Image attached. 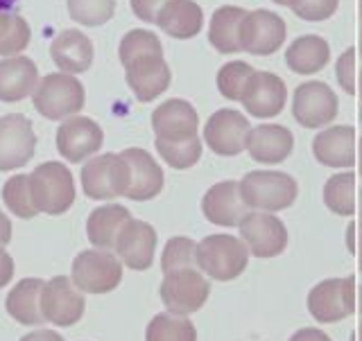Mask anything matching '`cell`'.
I'll use <instances>...</instances> for the list:
<instances>
[{
  "instance_id": "cell-42",
  "label": "cell",
  "mask_w": 362,
  "mask_h": 341,
  "mask_svg": "<svg viewBox=\"0 0 362 341\" xmlns=\"http://www.w3.org/2000/svg\"><path fill=\"white\" fill-rule=\"evenodd\" d=\"M344 244L349 249L351 258L356 260L358 269L362 271V217L354 220L344 231Z\"/></svg>"
},
{
  "instance_id": "cell-17",
  "label": "cell",
  "mask_w": 362,
  "mask_h": 341,
  "mask_svg": "<svg viewBox=\"0 0 362 341\" xmlns=\"http://www.w3.org/2000/svg\"><path fill=\"white\" fill-rule=\"evenodd\" d=\"M240 104L252 118H276L288 104V86L276 73L256 71L245 88Z\"/></svg>"
},
{
  "instance_id": "cell-21",
  "label": "cell",
  "mask_w": 362,
  "mask_h": 341,
  "mask_svg": "<svg viewBox=\"0 0 362 341\" xmlns=\"http://www.w3.org/2000/svg\"><path fill=\"white\" fill-rule=\"evenodd\" d=\"M156 244L158 235L154 226L145 220H132L118 235L116 251L113 253L120 258V263L127 269L145 271L154 263Z\"/></svg>"
},
{
  "instance_id": "cell-33",
  "label": "cell",
  "mask_w": 362,
  "mask_h": 341,
  "mask_svg": "<svg viewBox=\"0 0 362 341\" xmlns=\"http://www.w3.org/2000/svg\"><path fill=\"white\" fill-rule=\"evenodd\" d=\"M32 32L28 20L21 14L11 11H0V56H16L30 45Z\"/></svg>"
},
{
  "instance_id": "cell-52",
  "label": "cell",
  "mask_w": 362,
  "mask_h": 341,
  "mask_svg": "<svg viewBox=\"0 0 362 341\" xmlns=\"http://www.w3.org/2000/svg\"><path fill=\"white\" fill-rule=\"evenodd\" d=\"M360 30H362V0H360Z\"/></svg>"
},
{
  "instance_id": "cell-47",
  "label": "cell",
  "mask_w": 362,
  "mask_h": 341,
  "mask_svg": "<svg viewBox=\"0 0 362 341\" xmlns=\"http://www.w3.org/2000/svg\"><path fill=\"white\" fill-rule=\"evenodd\" d=\"M11 242V222L5 215V210L0 208V246H5Z\"/></svg>"
},
{
  "instance_id": "cell-37",
  "label": "cell",
  "mask_w": 362,
  "mask_h": 341,
  "mask_svg": "<svg viewBox=\"0 0 362 341\" xmlns=\"http://www.w3.org/2000/svg\"><path fill=\"white\" fill-rule=\"evenodd\" d=\"M156 154L163 158V163L170 165L173 169H190L199 163L202 152H204V143L197 136L192 140L184 143H168V140H154Z\"/></svg>"
},
{
  "instance_id": "cell-22",
  "label": "cell",
  "mask_w": 362,
  "mask_h": 341,
  "mask_svg": "<svg viewBox=\"0 0 362 341\" xmlns=\"http://www.w3.org/2000/svg\"><path fill=\"white\" fill-rule=\"evenodd\" d=\"M294 152V133L276 122L256 124L249 131L247 154L260 165H279Z\"/></svg>"
},
{
  "instance_id": "cell-19",
  "label": "cell",
  "mask_w": 362,
  "mask_h": 341,
  "mask_svg": "<svg viewBox=\"0 0 362 341\" xmlns=\"http://www.w3.org/2000/svg\"><path fill=\"white\" fill-rule=\"evenodd\" d=\"M202 213L213 226L238 229V224L249 213L240 195V184L233 179H226L211 186L202 197Z\"/></svg>"
},
{
  "instance_id": "cell-46",
  "label": "cell",
  "mask_w": 362,
  "mask_h": 341,
  "mask_svg": "<svg viewBox=\"0 0 362 341\" xmlns=\"http://www.w3.org/2000/svg\"><path fill=\"white\" fill-rule=\"evenodd\" d=\"M21 341H64V337L57 330H50V328H34L32 333L23 335Z\"/></svg>"
},
{
  "instance_id": "cell-5",
  "label": "cell",
  "mask_w": 362,
  "mask_h": 341,
  "mask_svg": "<svg viewBox=\"0 0 362 341\" xmlns=\"http://www.w3.org/2000/svg\"><path fill=\"white\" fill-rule=\"evenodd\" d=\"M305 308L317 323L331 325L354 316L358 310V282L354 276L320 280L308 292Z\"/></svg>"
},
{
  "instance_id": "cell-41",
  "label": "cell",
  "mask_w": 362,
  "mask_h": 341,
  "mask_svg": "<svg viewBox=\"0 0 362 341\" xmlns=\"http://www.w3.org/2000/svg\"><path fill=\"white\" fill-rule=\"evenodd\" d=\"M339 0H290V9L297 14L301 20L308 23H322L331 18L337 11Z\"/></svg>"
},
{
  "instance_id": "cell-23",
  "label": "cell",
  "mask_w": 362,
  "mask_h": 341,
  "mask_svg": "<svg viewBox=\"0 0 362 341\" xmlns=\"http://www.w3.org/2000/svg\"><path fill=\"white\" fill-rule=\"evenodd\" d=\"M132 169V186L127 190V199L132 201H150L163 192L165 174L156 158L141 147H127L120 152Z\"/></svg>"
},
{
  "instance_id": "cell-6",
  "label": "cell",
  "mask_w": 362,
  "mask_h": 341,
  "mask_svg": "<svg viewBox=\"0 0 362 341\" xmlns=\"http://www.w3.org/2000/svg\"><path fill=\"white\" fill-rule=\"evenodd\" d=\"M82 190L93 201H113L127 195L132 169L122 154H98L82 167Z\"/></svg>"
},
{
  "instance_id": "cell-39",
  "label": "cell",
  "mask_w": 362,
  "mask_h": 341,
  "mask_svg": "<svg viewBox=\"0 0 362 341\" xmlns=\"http://www.w3.org/2000/svg\"><path fill=\"white\" fill-rule=\"evenodd\" d=\"M195 256H197V242L188 235H175L170 237L163 246L161 253V271L173 274L179 269H190L195 267Z\"/></svg>"
},
{
  "instance_id": "cell-32",
  "label": "cell",
  "mask_w": 362,
  "mask_h": 341,
  "mask_svg": "<svg viewBox=\"0 0 362 341\" xmlns=\"http://www.w3.org/2000/svg\"><path fill=\"white\" fill-rule=\"evenodd\" d=\"M197 337L195 323L173 312L154 314L145 328V341H197Z\"/></svg>"
},
{
  "instance_id": "cell-50",
  "label": "cell",
  "mask_w": 362,
  "mask_h": 341,
  "mask_svg": "<svg viewBox=\"0 0 362 341\" xmlns=\"http://www.w3.org/2000/svg\"><path fill=\"white\" fill-rule=\"evenodd\" d=\"M358 97L362 102V68H360V73H358Z\"/></svg>"
},
{
  "instance_id": "cell-25",
  "label": "cell",
  "mask_w": 362,
  "mask_h": 341,
  "mask_svg": "<svg viewBox=\"0 0 362 341\" xmlns=\"http://www.w3.org/2000/svg\"><path fill=\"white\" fill-rule=\"evenodd\" d=\"M132 220L134 217L129 208L116 201L102 203V206L93 208L86 220V237L90 246L102 249V251H116L118 235Z\"/></svg>"
},
{
  "instance_id": "cell-10",
  "label": "cell",
  "mask_w": 362,
  "mask_h": 341,
  "mask_svg": "<svg viewBox=\"0 0 362 341\" xmlns=\"http://www.w3.org/2000/svg\"><path fill=\"white\" fill-rule=\"evenodd\" d=\"M339 100L326 82L310 79L294 88L292 116L303 129H326L337 118Z\"/></svg>"
},
{
  "instance_id": "cell-3",
  "label": "cell",
  "mask_w": 362,
  "mask_h": 341,
  "mask_svg": "<svg viewBox=\"0 0 362 341\" xmlns=\"http://www.w3.org/2000/svg\"><path fill=\"white\" fill-rule=\"evenodd\" d=\"M30 192L34 208L43 215H64L73 208L77 188L66 163L45 161L30 172Z\"/></svg>"
},
{
  "instance_id": "cell-4",
  "label": "cell",
  "mask_w": 362,
  "mask_h": 341,
  "mask_svg": "<svg viewBox=\"0 0 362 341\" xmlns=\"http://www.w3.org/2000/svg\"><path fill=\"white\" fill-rule=\"evenodd\" d=\"M86 90L75 75L50 73L41 77V82L32 95V104L45 120H68L79 116L84 109Z\"/></svg>"
},
{
  "instance_id": "cell-44",
  "label": "cell",
  "mask_w": 362,
  "mask_h": 341,
  "mask_svg": "<svg viewBox=\"0 0 362 341\" xmlns=\"http://www.w3.org/2000/svg\"><path fill=\"white\" fill-rule=\"evenodd\" d=\"M14 258L7 253L5 246H0V289L7 287L14 280Z\"/></svg>"
},
{
  "instance_id": "cell-13",
  "label": "cell",
  "mask_w": 362,
  "mask_h": 341,
  "mask_svg": "<svg viewBox=\"0 0 362 341\" xmlns=\"http://www.w3.org/2000/svg\"><path fill=\"white\" fill-rule=\"evenodd\" d=\"M37 152V133L21 113L0 116V172L25 167Z\"/></svg>"
},
{
  "instance_id": "cell-15",
  "label": "cell",
  "mask_w": 362,
  "mask_h": 341,
  "mask_svg": "<svg viewBox=\"0 0 362 341\" xmlns=\"http://www.w3.org/2000/svg\"><path fill=\"white\" fill-rule=\"evenodd\" d=\"M105 143V131L93 118L73 116L59 124L57 129V152L68 163H86L98 156Z\"/></svg>"
},
{
  "instance_id": "cell-34",
  "label": "cell",
  "mask_w": 362,
  "mask_h": 341,
  "mask_svg": "<svg viewBox=\"0 0 362 341\" xmlns=\"http://www.w3.org/2000/svg\"><path fill=\"white\" fill-rule=\"evenodd\" d=\"M3 201L5 208L18 220H32L37 217L39 210L34 208L32 192H30V174H14L5 181L3 186Z\"/></svg>"
},
{
  "instance_id": "cell-45",
  "label": "cell",
  "mask_w": 362,
  "mask_h": 341,
  "mask_svg": "<svg viewBox=\"0 0 362 341\" xmlns=\"http://www.w3.org/2000/svg\"><path fill=\"white\" fill-rule=\"evenodd\" d=\"M288 341H333L322 328H299L297 333L290 335Z\"/></svg>"
},
{
  "instance_id": "cell-30",
  "label": "cell",
  "mask_w": 362,
  "mask_h": 341,
  "mask_svg": "<svg viewBox=\"0 0 362 341\" xmlns=\"http://www.w3.org/2000/svg\"><path fill=\"white\" fill-rule=\"evenodd\" d=\"M156 25L173 39H192L204 28V11L195 0H170L158 11Z\"/></svg>"
},
{
  "instance_id": "cell-1",
  "label": "cell",
  "mask_w": 362,
  "mask_h": 341,
  "mask_svg": "<svg viewBox=\"0 0 362 341\" xmlns=\"http://www.w3.org/2000/svg\"><path fill=\"white\" fill-rule=\"evenodd\" d=\"M238 184H240V195L249 210L276 215L288 210L299 197L297 179L281 169H252Z\"/></svg>"
},
{
  "instance_id": "cell-26",
  "label": "cell",
  "mask_w": 362,
  "mask_h": 341,
  "mask_svg": "<svg viewBox=\"0 0 362 341\" xmlns=\"http://www.w3.org/2000/svg\"><path fill=\"white\" fill-rule=\"evenodd\" d=\"M41 82L39 68L30 56L16 54L0 59V102H21L32 97Z\"/></svg>"
},
{
  "instance_id": "cell-38",
  "label": "cell",
  "mask_w": 362,
  "mask_h": 341,
  "mask_svg": "<svg viewBox=\"0 0 362 341\" xmlns=\"http://www.w3.org/2000/svg\"><path fill=\"white\" fill-rule=\"evenodd\" d=\"M116 14V0H68V16L84 28H100Z\"/></svg>"
},
{
  "instance_id": "cell-51",
  "label": "cell",
  "mask_w": 362,
  "mask_h": 341,
  "mask_svg": "<svg viewBox=\"0 0 362 341\" xmlns=\"http://www.w3.org/2000/svg\"><path fill=\"white\" fill-rule=\"evenodd\" d=\"M272 3H276V5H283V7H288V5H290V0H272Z\"/></svg>"
},
{
  "instance_id": "cell-16",
  "label": "cell",
  "mask_w": 362,
  "mask_h": 341,
  "mask_svg": "<svg viewBox=\"0 0 362 341\" xmlns=\"http://www.w3.org/2000/svg\"><path fill=\"white\" fill-rule=\"evenodd\" d=\"M152 129L158 140L184 143L199 136V113L188 100L170 97L152 113Z\"/></svg>"
},
{
  "instance_id": "cell-9",
  "label": "cell",
  "mask_w": 362,
  "mask_h": 341,
  "mask_svg": "<svg viewBox=\"0 0 362 341\" xmlns=\"http://www.w3.org/2000/svg\"><path fill=\"white\" fill-rule=\"evenodd\" d=\"M238 237L247 244L249 253L258 260L276 258L288 249L290 233L288 226L272 213L249 210L238 224Z\"/></svg>"
},
{
  "instance_id": "cell-20",
  "label": "cell",
  "mask_w": 362,
  "mask_h": 341,
  "mask_svg": "<svg viewBox=\"0 0 362 341\" xmlns=\"http://www.w3.org/2000/svg\"><path fill=\"white\" fill-rule=\"evenodd\" d=\"M122 68L127 86L132 88V93L139 102H154L156 97H161L170 86V79H173L165 54L141 56V59Z\"/></svg>"
},
{
  "instance_id": "cell-48",
  "label": "cell",
  "mask_w": 362,
  "mask_h": 341,
  "mask_svg": "<svg viewBox=\"0 0 362 341\" xmlns=\"http://www.w3.org/2000/svg\"><path fill=\"white\" fill-rule=\"evenodd\" d=\"M358 172H360V177H362V138L358 140Z\"/></svg>"
},
{
  "instance_id": "cell-35",
  "label": "cell",
  "mask_w": 362,
  "mask_h": 341,
  "mask_svg": "<svg viewBox=\"0 0 362 341\" xmlns=\"http://www.w3.org/2000/svg\"><path fill=\"white\" fill-rule=\"evenodd\" d=\"M150 54H163V43H161V39H158L154 32L136 28V30H129L120 39L118 56H120L122 66H127V64H132L136 59H141V56H150Z\"/></svg>"
},
{
  "instance_id": "cell-29",
  "label": "cell",
  "mask_w": 362,
  "mask_h": 341,
  "mask_svg": "<svg viewBox=\"0 0 362 341\" xmlns=\"http://www.w3.org/2000/svg\"><path fill=\"white\" fill-rule=\"evenodd\" d=\"M43 282L45 280L41 278H23L7 294L5 308H7V314L16 323L30 325V328H39L41 323H45L43 312H41Z\"/></svg>"
},
{
  "instance_id": "cell-28",
  "label": "cell",
  "mask_w": 362,
  "mask_h": 341,
  "mask_svg": "<svg viewBox=\"0 0 362 341\" xmlns=\"http://www.w3.org/2000/svg\"><path fill=\"white\" fill-rule=\"evenodd\" d=\"M324 203L326 208L339 217H362V188L358 174L351 169L335 172L324 184Z\"/></svg>"
},
{
  "instance_id": "cell-36",
  "label": "cell",
  "mask_w": 362,
  "mask_h": 341,
  "mask_svg": "<svg viewBox=\"0 0 362 341\" xmlns=\"http://www.w3.org/2000/svg\"><path fill=\"white\" fill-rule=\"evenodd\" d=\"M256 71L247 61L240 59H233V61H226L218 75H215V84H218V90L224 100H231V102H240L243 93L249 84Z\"/></svg>"
},
{
  "instance_id": "cell-14",
  "label": "cell",
  "mask_w": 362,
  "mask_h": 341,
  "mask_svg": "<svg viewBox=\"0 0 362 341\" xmlns=\"http://www.w3.org/2000/svg\"><path fill=\"white\" fill-rule=\"evenodd\" d=\"M288 37L286 20L269 9L247 11L240 25V50L254 56L274 54Z\"/></svg>"
},
{
  "instance_id": "cell-53",
  "label": "cell",
  "mask_w": 362,
  "mask_h": 341,
  "mask_svg": "<svg viewBox=\"0 0 362 341\" xmlns=\"http://www.w3.org/2000/svg\"><path fill=\"white\" fill-rule=\"evenodd\" d=\"M360 52H362V30H360Z\"/></svg>"
},
{
  "instance_id": "cell-8",
  "label": "cell",
  "mask_w": 362,
  "mask_h": 341,
  "mask_svg": "<svg viewBox=\"0 0 362 341\" xmlns=\"http://www.w3.org/2000/svg\"><path fill=\"white\" fill-rule=\"evenodd\" d=\"M158 297L163 301L165 312L190 316L206 305L211 297V280L197 267L179 269L163 276L161 287H158Z\"/></svg>"
},
{
  "instance_id": "cell-11",
  "label": "cell",
  "mask_w": 362,
  "mask_h": 341,
  "mask_svg": "<svg viewBox=\"0 0 362 341\" xmlns=\"http://www.w3.org/2000/svg\"><path fill=\"white\" fill-rule=\"evenodd\" d=\"M86 299L75 287L71 276H54L43 282L41 312L45 323L54 328H71L84 316Z\"/></svg>"
},
{
  "instance_id": "cell-40",
  "label": "cell",
  "mask_w": 362,
  "mask_h": 341,
  "mask_svg": "<svg viewBox=\"0 0 362 341\" xmlns=\"http://www.w3.org/2000/svg\"><path fill=\"white\" fill-rule=\"evenodd\" d=\"M358 50L356 48H349L342 54L337 56V64H335V77H337V84L339 88L344 90L346 95H358Z\"/></svg>"
},
{
  "instance_id": "cell-24",
  "label": "cell",
  "mask_w": 362,
  "mask_h": 341,
  "mask_svg": "<svg viewBox=\"0 0 362 341\" xmlns=\"http://www.w3.org/2000/svg\"><path fill=\"white\" fill-rule=\"evenodd\" d=\"M50 59L59 68V73L66 75L86 73L95 59L93 41L79 30H64L50 43Z\"/></svg>"
},
{
  "instance_id": "cell-31",
  "label": "cell",
  "mask_w": 362,
  "mask_h": 341,
  "mask_svg": "<svg viewBox=\"0 0 362 341\" xmlns=\"http://www.w3.org/2000/svg\"><path fill=\"white\" fill-rule=\"evenodd\" d=\"M247 9L235 5H224L213 11L209 23V41L220 54L240 52V25Z\"/></svg>"
},
{
  "instance_id": "cell-7",
  "label": "cell",
  "mask_w": 362,
  "mask_h": 341,
  "mask_svg": "<svg viewBox=\"0 0 362 341\" xmlns=\"http://www.w3.org/2000/svg\"><path fill=\"white\" fill-rule=\"evenodd\" d=\"M124 265L113 251H102V249H86L77 253L73 260L71 280L82 294H109L122 282Z\"/></svg>"
},
{
  "instance_id": "cell-49",
  "label": "cell",
  "mask_w": 362,
  "mask_h": 341,
  "mask_svg": "<svg viewBox=\"0 0 362 341\" xmlns=\"http://www.w3.org/2000/svg\"><path fill=\"white\" fill-rule=\"evenodd\" d=\"M354 341H362V321L358 323L356 328V333H354Z\"/></svg>"
},
{
  "instance_id": "cell-12",
  "label": "cell",
  "mask_w": 362,
  "mask_h": 341,
  "mask_svg": "<svg viewBox=\"0 0 362 341\" xmlns=\"http://www.w3.org/2000/svg\"><path fill=\"white\" fill-rule=\"evenodd\" d=\"M252 122L235 109H218L204 124V143L218 156H238L247 152V138Z\"/></svg>"
},
{
  "instance_id": "cell-43",
  "label": "cell",
  "mask_w": 362,
  "mask_h": 341,
  "mask_svg": "<svg viewBox=\"0 0 362 341\" xmlns=\"http://www.w3.org/2000/svg\"><path fill=\"white\" fill-rule=\"evenodd\" d=\"M132 11L136 18H141L143 23H156L158 11H161L170 0H129Z\"/></svg>"
},
{
  "instance_id": "cell-27",
  "label": "cell",
  "mask_w": 362,
  "mask_h": 341,
  "mask_svg": "<svg viewBox=\"0 0 362 341\" xmlns=\"http://www.w3.org/2000/svg\"><path fill=\"white\" fill-rule=\"evenodd\" d=\"M331 61V45L320 34H301L286 50V66L294 75L310 77Z\"/></svg>"
},
{
  "instance_id": "cell-2",
  "label": "cell",
  "mask_w": 362,
  "mask_h": 341,
  "mask_svg": "<svg viewBox=\"0 0 362 341\" xmlns=\"http://www.w3.org/2000/svg\"><path fill=\"white\" fill-rule=\"evenodd\" d=\"M247 244L231 233H213L197 242L195 267L209 280L231 282L243 274L249 265Z\"/></svg>"
},
{
  "instance_id": "cell-18",
  "label": "cell",
  "mask_w": 362,
  "mask_h": 341,
  "mask_svg": "<svg viewBox=\"0 0 362 341\" xmlns=\"http://www.w3.org/2000/svg\"><path fill=\"white\" fill-rule=\"evenodd\" d=\"M313 154L317 163L331 169H351L358 163V133L351 124H333L315 136Z\"/></svg>"
}]
</instances>
